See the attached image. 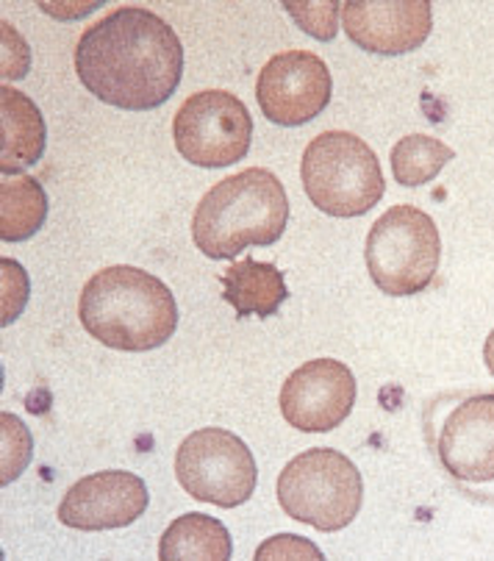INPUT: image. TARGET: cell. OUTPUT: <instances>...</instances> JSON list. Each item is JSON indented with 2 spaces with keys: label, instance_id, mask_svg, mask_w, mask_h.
I'll return each mask as SVG.
<instances>
[{
  "label": "cell",
  "instance_id": "obj_1",
  "mask_svg": "<svg viewBox=\"0 0 494 561\" xmlns=\"http://www.w3.org/2000/svg\"><path fill=\"white\" fill-rule=\"evenodd\" d=\"M78 81L101 103L145 112L168 103L184 76V45L173 25L142 7H123L81 34Z\"/></svg>",
  "mask_w": 494,
  "mask_h": 561
},
{
  "label": "cell",
  "instance_id": "obj_2",
  "mask_svg": "<svg viewBox=\"0 0 494 561\" xmlns=\"http://www.w3.org/2000/svg\"><path fill=\"white\" fill-rule=\"evenodd\" d=\"M87 334L112 351L145 353L179 329V306L164 280L131 264L97 270L78 300Z\"/></svg>",
  "mask_w": 494,
  "mask_h": 561
},
{
  "label": "cell",
  "instance_id": "obj_3",
  "mask_svg": "<svg viewBox=\"0 0 494 561\" xmlns=\"http://www.w3.org/2000/svg\"><path fill=\"white\" fill-rule=\"evenodd\" d=\"M289 220V197L275 173L242 170L211 186L192 217L197 251L217 262L237 259L244 248L275 245Z\"/></svg>",
  "mask_w": 494,
  "mask_h": 561
},
{
  "label": "cell",
  "instance_id": "obj_4",
  "mask_svg": "<svg viewBox=\"0 0 494 561\" xmlns=\"http://www.w3.org/2000/svg\"><path fill=\"white\" fill-rule=\"evenodd\" d=\"M300 179L311 204L331 217L367 215L387 192L376 150L351 131H325L311 139Z\"/></svg>",
  "mask_w": 494,
  "mask_h": 561
},
{
  "label": "cell",
  "instance_id": "obj_5",
  "mask_svg": "<svg viewBox=\"0 0 494 561\" xmlns=\"http://www.w3.org/2000/svg\"><path fill=\"white\" fill-rule=\"evenodd\" d=\"M275 490L289 517L322 534L351 526L364 503L361 472L334 448H311L295 456L280 470Z\"/></svg>",
  "mask_w": 494,
  "mask_h": 561
},
{
  "label": "cell",
  "instance_id": "obj_6",
  "mask_svg": "<svg viewBox=\"0 0 494 561\" xmlns=\"http://www.w3.org/2000/svg\"><path fill=\"white\" fill-rule=\"evenodd\" d=\"M364 259L369 278L381 293L392 298L423 293L439 273V228L434 217L417 206H392L369 228Z\"/></svg>",
  "mask_w": 494,
  "mask_h": 561
},
{
  "label": "cell",
  "instance_id": "obj_7",
  "mask_svg": "<svg viewBox=\"0 0 494 561\" xmlns=\"http://www.w3.org/2000/svg\"><path fill=\"white\" fill-rule=\"evenodd\" d=\"M175 476L186 495L220 508H237L256 492L259 470L251 448L226 428H200L179 445Z\"/></svg>",
  "mask_w": 494,
  "mask_h": 561
},
{
  "label": "cell",
  "instance_id": "obj_8",
  "mask_svg": "<svg viewBox=\"0 0 494 561\" xmlns=\"http://www.w3.org/2000/svg\"><path fill=\"white\" fill-rule=\"evenodd\" d=\"M173 139L179 153L195 168H231L251 150L253 117L231 92L203 90L186 98L175 112Z\"/></svg>",
  "mask_w": 494,
  "mask_h": 561
},
{
  "label": "cell",
  "instance_id": "obj_9",
  "mask_svg": "<svg viewBox=\"0 0 494 561\" xmlns=\"http://www.w3.org/2000/svg\"><path fill=\"white\" fill-rule=\"evenodd\" d=\"M331 72L311 50H286L262 67L256 81V101L275 126H306L325 112L331 101Z\"/></svg>",
  "mask_w": 494,
  "mask_h": 561
},
{
  "label": "cell",
  "instance_id": "obj_10",
  "mask_svg": "<svg viewBox=\"0 0 494 561\" xmlns=\"http://www.w3.org/2000/svg\"><path fill=\"white\" fill-rule=\"evenodd\" d=\"M356 376L336 358H311L280 387V414L303 434L340 428L356 403Z\"/></svg>",
  "mask_w": 494,
  "mask_h": 561
},
{
  "label": "cell",
  "instance_id": "obj_11",
  "mask_svg": "<svg viewBox=\"0 0 494 561\" xmlns=\"http://www.w3.org/2000/svg\"><path fill=\"white\" fill-rule=\"evenodd\" d=\"M150 503L148 484L128 470H101L81 478L59 503V523L76 531H114L137 523Z\"/></svg>",
  "mask_w": 494,
  "mask_h": 561
},
{
  "label": "cell",
  "instance_id": "obj_12",
  "mask_svg": "<svg viewBox=\"0 0 494 561\" xmlns=\"http://www.w3.org/2000/svg\"><path fill=\"white\" fill-rule=\"evenodd\" d=\"M342 25L353 45L376 56H403L425 45L434 28L428 0H351Z\"/></svg>",
  "mask_w": 494,
  "mask_h": 561
},
{
  "label": "cell",
  "instance_id": "obj_13",
  "mask_svg": "<svg viewBox=\"0 0 494 561\" xmlns=\"http://www.w3.org/2000/svg\"><path fill=\"white\" fill-rule=\"evenodd\" d=\"M436 454L459 481H494V394H467L452 407L436 434Z\"/></svg>",
  "mask_w": 494,
  "mask_h": 561
},
{
  "label": "cell",
  "instance_id": "obj_14",
  "mask_svg": "<svg viewBox=\"0 0 494 561\" xmlns=\"http://www.w3.org/2000/svg\"><path fill=\"white\" fill-rule=\"evenodd\" d=\"M0 117H3V139H0V170L3 175H20L36 164L45 153L48 128L43 112L28 95L14 87L0 90Z\"/></svg>",
  "mask_w": 494,
  "mask_h": 561
},
{
  "label": "cell",
  "instance_id": "obj_15",
  "mask_svg": "<svg viewBox=\"0 0 494 561\" xmlns=\"http://www.w3.org/2000/svg\"><path fill=\"white\" fill-rule=\"evenodd\" d=\"M284 273L273 262L239 259L222 273V300L237 317H273L286 300Z\"/></svg>",
  "mask_w": 494,
  "mask_h": 561
},
{
  "label": "cell",
  "instance_id": "obj_16",
  "mask_svg": "<svg viewBox=\"0 0 494 561\" xmlns=\"http://www.w3.org/2000/svg\"><path fill=\"white\" fill-rule=\"evenodd\" d=\"M231 556L233 542L228 528L200 512L173 519L159 542L161 561H228Z\"/></svg>",
  "mask_w": 494,
  "mask_h": 561
},
{
  "label": "cell",
  "instance_id": "obj_17",
  "mask_svg": "<svg viewBox=\"0 0 494 561\" xmlns=\"http://www.w3.org/2000/svg\"><path fill=\"white\" fill-rule=\"evenodd\" d=\"M0 239L23 242L45 226L48 195L43 184L31 175H3L0 184Z\"/></svg>",
  "mask_w": 494,
  "mask_h": 561
},
{
  "label": "cell",
  "instance_id": "obj_18",
  "mask_svg": "<svg viewBox=\"0 0 494 561\" xmlns=\"http://www.w3.org/2000/svg\"><path fill=\"white\" fill-rule=\"evenodd\" d=\"M452 148L428 134H409L392 148V173L398 184L423 186L441 173L452 159Z\"/></svg>",
  "mask_w": 494,
  "mask_h": 561
},
{
  "label": "cell",
  "instance_id": "obj_19",
  "mask_svg": "<svg viewBox=\"0 0 494 561\" xmlns=\"http://www.w3.org/2000/svg\"><path fill=\"white\" fill-rule=\"evenodd\" d=\"M0 425H3V472H0V484H12L18 481L20 472L28 467L31 450V434L25 428L23 420L12 412L0 414Z\"/></svg>",
  "mask_w": 494,
  "mask_h": 561
},
{
  "label": "cell",
  "instance_id": "obj_20",
  "mask_svg": "<svg viewBox=\"0 0 494 561\" xmlns=\"http://www.w3.org/2000/svg\"><path fill=\"white\" fill-rule=\"evenodd\" d=\"M286 12H292L295 23H298L306 34L328 43V39H334L336 36L342 7L336 0H328V3H286Z\"/></svg>",
  "mask_w": 494,
  "mask_h": 561
},
{
  "label": "cell",
  "instance_id": "obj_21",
  "mask_svg": "<svg viewBox=\"0 0 494 561\" xmlns=\"http://www.w3.org/2000/svg\"><path fill=\"white\" fill-rule=\"evenodd\" d=\"M3 267V325H12L28 304V275L14 259H0Z\"/></svg>",
  "mask_w": 494,
  "mask_h": 561
},
{
  "label": "cell",
  "instance_id": "obj_22",
  "mask_svg": "<svg viewBox=\"0 0 494 561\" xmlns=\"http://www.w3.org/2000/svg\"><path fill=\"white\" fill-rule=\"evenodd\" d=\"M256 559H322V550H317L309 539L284 534V537L267 539V542L256 550Z\"/></svg>",
  "mask_w": 494,
  "mask_h": 561
},
{
  "label": "cell",
  "instance_id": "obj_23",
  "mask_svg": "<svg viewBox=\"0 0 494 561\" xmlns=\"http://www.w3.org/2000/svg\"><path fill=\"white\" fill-rule=\"evenodd\" d=\"M483 362H486L489 373H492V376H494V331H492V334H489L486 345H483Z\"/></svg>",
  "mask_w": 494,
  "mask_h": 561
}]
</instances>
